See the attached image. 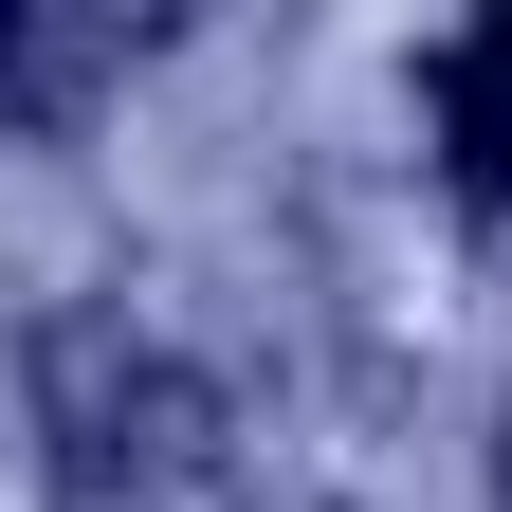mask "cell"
I'll return each instance as SVG.
<instances>
[{
    "instance_id": "obj_1",
    "label": "cell",
    "mask_w": 512,
    "mask_h": 512,
    "mask_svg": "<svg viewBox=\"0 0 512 512\" xmlns=\"http://www.w3.org/2000/svg\"><path fill=\"white\" fill-rule=\"evenodd\" d=\"M37 403H55V458H74V494H165L183 458H202V384H183L165 348H128V330H55Z\"/></svg>"
},
{
    "instance_id": "obj_2",
    "label": "cell",
    "mask_w": 512,
    "mask_h": 512,
    "mask_svg": "<svg viewBox=\"0 0 512 512\" xmlns=\"http://www.w3.org/2000/svg\"><path fill=\"white\" fill-rule=\"evenodd\" d=\"M439 147H458V183H476V202H512V19L439 37Z\"/></svg>"
}]
</instances>
